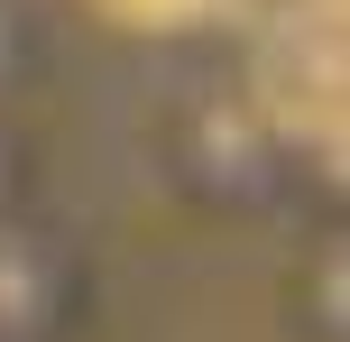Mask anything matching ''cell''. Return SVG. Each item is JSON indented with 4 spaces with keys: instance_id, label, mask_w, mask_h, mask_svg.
Masks as SVG:
<instances>
[{
    "instance_id": "6da1fadb",
    "label": "cell",
    "mask_w": 350,
    "mask_h": 342,
    "mask_svg": "<svg viewBox=\"0 0 350 342\" xmlns=\"http://www.w3.org/2000/svg\"><path fill=\"white\" fill-rule=\"evenodd\" d=\"M258 84L267 121L304 148L350 158V0H295L277 28L258 37Z\"/></svg>"
},
{
    "instance_id": "7a4b0ae2",
    "label": "cell",
    "mask_w": 350,
    "mask_h": 342,
    "mask_svg": "<svg viewBox=\"0 0 350 342\" xmlns=\"http://www.w3.org/2000/svg\"><path fill=\"white\" fill-rule=\"evenodd\" d=\"M111 10H129V19H157V28H175V19L212 10V0H111Z\"/></svg>"
}]
</instances>
